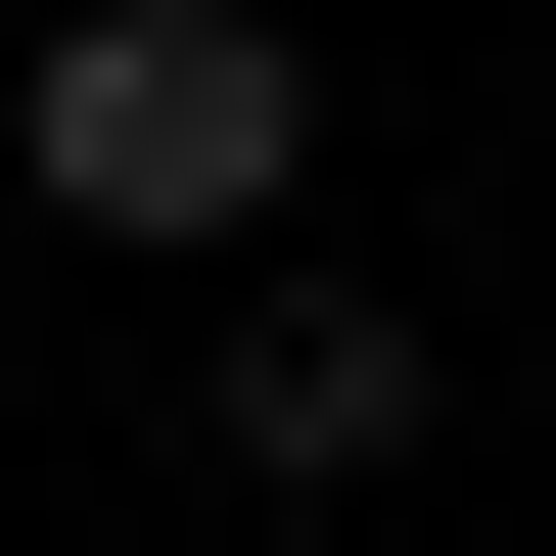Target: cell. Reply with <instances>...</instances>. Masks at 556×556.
I'll use <instances>...</instances> for the list:
<instances>
[{"label":"cell","mask_w":556,"mask_h":556,"mask_svg":"<svg viewBox=\"0 0 556 556\" xmlns=\"http://www.w3.org/2000/svg\"><path fill=\"white\" fill-rule=\"evenodd\" d=\"M0 139H47V232H278V139H325V93H278V0H47V93H0Z\"/></svg>","instance_id":"obj_1"},{"label":"cell","mask_w":556,"mask_h":556,"mask_svg":"<svg viewBox=\"0 0 556 556\" xmlns=\"http://www.w3.org/2000/svg\"><path fill=\"white\" fill-rule=\"evenodd\" d=\"M186 464H278V510H325V464H417V325H371V278H278V325H232V417H186Z\"/></svg>","instance_id":"obj_2"}]
</instances>
